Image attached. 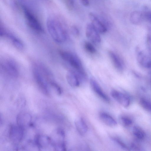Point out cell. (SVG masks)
Wrapping results in <instances>:
<instances>
[{
	"label": "cell",
	"instance_id": "cell-22",
	"mask_svg": "<svg viewBox=\"0 0 151 151\" xmlns=\"http://www.w3.org/2000/svg\"><path fill=\"white\" fill-rule=\"evenodd\" d=\"M141 17V14L139 12H135L132 13L131 19L132 22L137 23L140 21Z\"/></svg>",
	"mask_w": 151,
	"mask_h": 151
},
{
	"label": "cell",
	"instance_id": "cell-3",
	"mask_svg": "<svg viewBox=\"0 0 151 151\" xmlns=\"http://www.w3.org/2000/svg\"><path fill=\"white\" fill-rule=\"evenodd\" d=\"M59 54L61 57L75 70V72L80 80L85 81L87 79L86 73L83 68L81 62L75 54L68 51L60 50Z\"/></svg>",
	"mask_w": 151,
	"mask_h": 151
},
{
	"label": "cell",
	"instance_id": "cell-15",
	"mask_svg": "<svg viewBox=\"0 0 151 151\" xmlns=\"http://www.w3.org/2000/svg\"><path fill=\"white\" fill-rule=\"evenodd\" d=\"M75 124L77 131L81 135H83L87 132L88 130L87 126L82 118L76 119Z\"/></svg>",
	"mask_w": 151,
	"mask_h": 151
},
{
	"label": "cell",
	"instance_id": "cell-14",
	"mask_svg": "<svg viewBox=\"0 0 151 151\" xmlns=\"http://www.w3.org/2000/svg\"><path fill=\"white\" fill-rule=\"evenodd\" d=\"M66 78L69 84L72 87H78L80 84V79L74 71H70L67 73Z\"/></svg>",
	"mask_w": 151,
	"mask_h": 151
},
{
	"label": "cell",
	"instance_id": "cell-28",
	"mask_svg": "<svg viewBox=\"0 0 151 151\" xmlns=\"http://www.w3.org/2000/svg\"><path fill=\"white\" fill-rule=\"evenodd\" d=\"M147 17L148 20L151 22V13L148 14Z\"/></svg>",
	"mask_w": 151,
	"mask_h": 151
},
{
	"label": "cell",
	"instance_id": "cell-27",
	"mask_svg": "<svg viewBox=\"0 0 151 151\" xmlns=\"http://www.w3.org/2000/svg\"><path fill=\"white\" fill-rule=\"evenodd\" d=\"M81 3L83 5L87 6L89 4V2L88 0H80Z\"/></svg>",
	"mask_w": 151,
	"mask_h": 151
},
{
	"label": "cell",
	"instance_id": "cell-17",
	"mask_svg": "<svg viewBox=\"0 0 151 151\" xmlns=\"http://www.w3.org/2000/svg\"><path fill=\"white\" fill-rule=\"evenodd\" d=\"M99 116L103 122L109 127H114L117 124L115 120L108 114L101 113L100 114Z\"/></svg>",
	"mask_w": 151,
	"mask_h": 151
},
{
	"label": "cell",
	"instance_id": "cell-19",
	"mask_svg": "<svg viewBox=\"0 0 151 151\" xmlns=\"http://www.w3.org/2000/svg\"><path fill=\"white\" fill-rule=\"evenodd\" d=\"M119 121L122 125L125 127L130 126L132 124L133 122L131 118L125 116H121L119 118Z\"/></svg>",
	"mask_w": 151,
	"mask_h": 151
},
{
	"label": "cell",
	"instance_id": "cell-1",
	"mask_svg": "<svg viewBox=\"0 0 151 151\" xmlns=\"http://www.w3.org/2000/svg\"><path fill=\"white\" fill-rule=\"evenodd\" d=\"M32 70L34 77L38 86L44 94H48L49 85L52 81L51 73L45 66L40 63L34 65Z\"/></svg>",
	"mask_w": 151,
	"mask_h": 151
},
{
	"label": "cell",
	"instance_id": "cell-6",
	"mask_svg": "<svg viewBox=\"0 0 151 151\" xmlns=\"http://www.w3.org/2000/svg\"><path fill=\"white\" fill-rule=\"evenodd\" d=\"M34 142L40 150L52 148L53 149L51 138L47 136L42 134L36 135L35 137Z\"/></svg>",
	"mask_w": 151,
	"mask_h": 151
},
{
	"label": "cell",
	"instance_id": "cell-26",
	"mask_svg": "<svg viewBox=\"0 0 151 151\" xmlns=\"http://www.w3.org/2000/svg\"><path fill=\"white\" fill-rule=\"evenodd\" d=\"M131 148L132 150L139 151L140 150V147L137 144L132 143L131 145Z\"/></svg>",
	"mask_w": 151,
	"mask_h": 151
},
{
	"label": "cell",
	"instance_id": "cell-12",
	"mask_svg": "<svg viewBox=\"0 0 151 151\" xmlns=\"http://www.w3.org/2000/svg\"><path fill=\"white\" fill-rule=\"evenodd\" d=\"M90 84L93 91L101 99L106 102H109L110 100L108 97L103 91L98 83L94 79H91Z\"/></svg>",
	"mask_w": 151,
	"mask_h": 151
},
{
	"label": "cell",
	"instance_id": "cell-11",
	"mask_svg": "<svg viewBox=\"0 0 151 151\" xmlns=\"http://www.w3.org/2000/svg\"><path fill=\"white\" fill-rule=\"evenodd\" d=\"M32 117L28 113L21 112L17 116L16 121L17 125L25 129L32 125Z\"/></svg>",
	"mask_w": 151,
	"mask_h": 151
},
{
	"label": "cell",
	"instance_id": "cell-23",
	"mask_svg": "<svg viewBox=\"0 0 151 151\" xmlns=\"http://www.w3.org/2000/svg\"><path fill=\"white\" fill-rule=\"evenodd\" d=\"M50 85L55 90L58 95H60L61 94L62 89L56 83L52 81L50 82Z\"/></svg>",
	"mask_w": 151,
	"mask_h": 151
},
{
	"label": "cell",
	"instance_id": "cell-9",
	"mask_svg": "<svg viewBox=\"0 0 151 151\" xmlns=\"http://www.w3.org/2000/svg\"><path fill=\"white\" fill-rule=\"evenodd\" d=\"M86 34L88 38L93 43L98 44L101 42V39L99 33L91 23L88 24L87 25Z\"/></svg>",
	"mask_w": 151,
	"mask_h": 151
},
{
	"label": "cell",
	"instance_id": "cell-24",
	"mask_svg": "<svg viewBox=\"0 0 151 151\" xmlns=\"http://www.w3.org/2000/svg\"><path fill=\"white\" fill-rule=\"evenodd\" d=\"M112 139L122 149L126 150H128V148L127 146L119 139L116 137H113Z\"/></svg>",
	"mask_w": 151,
	"mask_h": 151
},
{
	"label": "cell",
	"instance_id": "cell-13",
	"mask_svg": "<svg viewBox=\"0 0 151 151\" xmlns=\"http://www.w3.org/2000/svg\"><path fill=\"white\" fill-rule=\"evenodd\" d=\"M0 36H6L12 42L14 46L19 50L23 49V45L22 42L18 39L11 34L6 31L3 28H0Z\"/></svg>",
	"mask_w": 151,
	"mask_h": 151
},
{
	"label": "cell",
	"instance_id": "cell-10",
	"mask_svg": "<svg viewBox=\"0 0 151 151\" xmlns=\"http://www.w3.org/2000/svg\"><path fill=\"white\" fill-rule=\"evenodd\" d=\"M111 94L112 97L122 106L127 107L129 105L130 99L126 94L115 90L111 91Z\"/></svg>",
	"mask_w": 151,
	"mask_h": 151
},
{
	"label": "cell",
	"instance_id": "cell-25",
	"mask_svg": "<svg viewBox=\"0 0 151 151\" xmlns=\"http://www.w3.org/2000/svg\"><path fill=\"white\" fill-rule=\"evenodd\" d=\"M71 31L73 34L75 36H78L79 35V30L75 26H73L72 27Z\"/></svg>",
	"mask_w": 151,
	"mask_h": 151
},
{
	"label": "cell",
	"instance_id": "cell-18",
	"mask_svg": "<svg viewBox=\"0 0 151 151\" xmlns=\"http://www.w3.org/2000/svg\"><path fill=\"white\" fill-rule=\"evenodd\" d=\"M132 133L134 136L139 140L143 139L145 137V133L143 130L138 126L134 127Z\"/></svg>",
	"mask_w": 151,
	"mask_h": 151
},
{
	"label": "cell",
	"instance_id": "cell-4",
	"mask_svg": "<svg viewBox=\"0 0 151 151\" xmlns=\"http://www.w3.org/2000/svg\"><path fill=\"white\" fill-rule=\"evenodd\" d=\"M22 9L27 23L28 26L37 32H43V29L42 25L35 16L25 6H23Z\"/></svg>",
	"mask_w": 151,
	"mask_h": 151
},
{
	"label": "cell",
	"instance_id": "cell-8",
	"mask_svg": "<svg viewBox=\"0 0 151 151\" xmlns=\"http://www.w3.org/2000/svg\"><path fill=\"white\" fill-rule=\"evenodd\" d=\"M91 24L99 33H104L107 29V23L104 20H101L92 13L89 14Z\"/></svg>",
	"mask_w": 151,
	"mask_h": 151
},
{
	"label": "cell",
	"instance_id": "cell-7",
	"mask_svg": "<svg viewBox=\"0 0 151 151\" xmlns=\"http://www.w3.org/2000/svg\"><path fill=\"white\" fill-rule=\"evenodd\" d=\"M24 129L18 125H12L9 130V137L13 143H18L22 141L24 136Z\"/></svg>",
	"mask_w": 151,
	"mask_h": 151
},
{
	"label": "cell",
	"instance_id": "cell-16",
	"mask_svg": "<svg viewBox=\"0 0 151 151\" xmlns=\"http://www.w3.org/2000/svg\"><path fill=\"white\" fill-rule=\"evenodd\" d=\"M109 55L115 68L121 71L123 70V65L121 59L114 52L109 51Z\"/></svg>",
	"mask_w": 151,
	"mask_h": 151
},
{
	"label": "cell",
	"instance_id": "cell-2",
	"mask_svg": "<svg viewBox=\"0 0 151 151\" xmlns=\"http://www.w3.org/2000/svg\"><path fill=\"white\" fill-rule=\"evenodd\" d=\"M58 18L51 17L47 19V27L52 39L58 43H62L67 39V33L63 23Z\"/></svg>",
	"mask_w": 151,
	"mask_h": 151
},
{
	"label": "cell",
	"instance_id": "cell-20",
	"mask_svg": "<svg viewBox=\"0 0 151 151\" xmlns=\"http://www.w3.org/2000/svg\"><path fill=\"white\" fill-rule=\"evenodd\" d=\"M140 103L143 108L151 111V102L144 99H142L140 100Z\"/></svg>",
	"mask_w": 151,
	"mask_h": 151
},
{
	"label": "cell",
	"instance_id": "cell-5",
	"mask_svg": "<svg viewBox=\"0 0 151 151\" xmlns=\"http://www.w3.org/2000/svg\"><path fill=\"white\" fill-rule=\"evenodd\" d=\"M1 67L4 72L11 77L16 78L18 76V68L13 61L7 59L5 60L1 63Z\"/></svg>",
	"mask_w": 151,
	"mask_h": 151
},
{
	"label": "cell",
	"instance_id": "cell-21",
	"mask_svg": "<svg viewBox=\"0 0 151 151\" xmlns=\"http://www.w3.org/2000/svg\"><path fill=\"white\" fill-rule=\"evenodd\" d=\"M84 47L86 50L91 53L94 54L96 52V49L90 42H85L84 44Z\"/></svg>",
	"mask_w": 151,
	"mask_h": 151
}]
</instances>
